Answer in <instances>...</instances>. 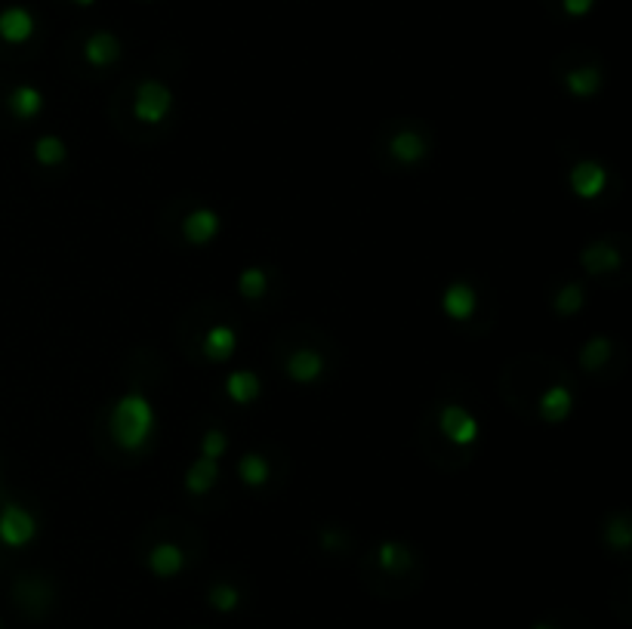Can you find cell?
<instances>
[{"mask_svg":"<svg viewBox=\"0 0 632 629\" xmlns=\"http://www.w3.org/2000/svg\"><path fill=\"white\" fill-rule=\"evenodd\" d=\"M154 432V407L143 395H124L114 404L111 413V435L118 441L120 451H139Z\"/></svg>","mask_w":632,"mask_h":629,"instance_id":"obj_1","label":"cell"},{"mask_svg":"<svg viewBox=\"0 0 632 629\" xmlns=\"http://www.w3.org/2000/svg\"><path fill=\"white\" fill-rule=\"evenodd\" d=\"M170 109H173L170 86L160 84V80H143V84H139L136 99H133V115H136V120L154 127L170 115Z\"/></svg>","mask_w":632,"mask_h":629,"instance_id":"obj_2","label":"cell"},{"mask_svg":"<svg viewBox=\"0 0 632 629\" xmlns=\"http://www.w3.org/2000/svg\"><path fill=\"white\" fill-rule=\"evenodd\" d=\"M37 534V521L29 510L16 503H6L0 510V543L10 546V550H22L35 540Z\"/></svg>","mask_w":632,"mask_h":629,"instance_id":"obj_3","label":"cell"},{"mask_svg":"<svg viewBox=\"0 0 632 629\" xmlns=\"http://www.w3.org/2000/svg\"><path fill=\"white\" fill-rule=\"evenodd\" d=\"M439 426L441 432H445V438L450 445H460V447H469L479 441V420L472 417V413L466 411V407L460 404H447L445 411H441L439 417Z\"/></svg>","mask_w":632,"mask_h":629,"instance_id":"obj_4","label":"cell"},{"mask_svg":"<svg viewBox=\"0 0 632 629\" xmlns=\"http://www.w3.org/2000/svg\"><path fill=\"white\" fill-rule=\"evenodd\" d=\"M608 185V170L598 160H580L570 170V192L583 200H595Z\"/></svg>","mask_w":632,"mask_h":629,"instance_id":"obj_5","label":"cell"},{"mask_svg":"<svg viewBox=\"0 0 632 629\" xmlns=\"http://www.w3.org/2000/svg\"><path fill=\"white\" fill-rule=\"evenodd\" d=\"M183 235L188 244H194V247L210 244V241L219 235V213L210 210V207H198V210H192L183 219Z\"/></svg>","mask_w":632,"mask_h":629,"instance_id":"obj_6","label":"cell"},{"mask_svg":"<svg viewBox=\"0 0 632 629\" xmlns=\"http://www.w3.org/2000/svg\"><path fill=\"white\" fill-rule=\"evenodd\" d=\"M475 306H479V297L466 281H454L441 297V309L454 321H469L475 314Z\"/></svg>","mask_w":632,"mask_h":629,"instance_id":"obj_7","label":"cell"},{"mask_svg":"<svg viewBox=\"0 0 632 629\" xmlns=\"http://www.w3.org/2000/svg\"><path fill=\"white\" fill-rule=\"evenodd\" d=\"M31 35H35V16L25 6H6L0 12V37L6 44H25Z\"/></svg>","mask_w":632,"mask_h":629,"instance_id":"obj_8","label":"cell"},{"mask_svg":"<svg viewBox=\"0 0 632 629\" xmlns=\"http://www.w3.org/2000/svg\"><path fill=\"white\" fill-rule=\"evenodd\" d=\"M84 59L96 69H105V65L118 62L120 59V40L111 35V31H96V35L86 37L84 44Z\"/></svg>","mask_w":632,"mask_h":629,"instance_id":"obj_9","label":"cell"},{"mask_svg":"<svg viewBox=\"0 0 632 629\" xmlns=\"http://www.w3.org/2000/svg\"><path fill=\"white\" fill-rule=\"evenodd\" d=\"M324 373V358L312 349H297L287 358V377L293 383H315Z\"/></svg>","mask_w":632,"mask_h":629,"instance_id":"obj_10","label":"cell"},{"mask_svg":"<svg viewBox=\"0 0 632 629\" xmlns=\"http://www.w3.org/2000/svg\"><path fill=\"white\" fill-rule=\"evenodd\" d=\"M583 265H587L589 275H604V272H617L623 265V257L617 247L604 244V241H598V244H589L587 250H583Z\"/></svg>","mask_w":632,"mask_h":629,"instance_id":"obj_11","label":"cell"},{"mask_svg":"<svg viewBox=\"0 0 632 629\" xmlns=\"http://www.w3.org/2000/svg\"><path fill=\"white\" fill-rule=\"evenodd\" d=\"M574 411V395H570L564 386H549L540 398V417L546 423H562V420L570 417Z\"/></svg>","mask_w":632,"mask_h":629,"instance_id":"obj_12","label":"cell"},{"mask_svg":"<svg viewBox=\"0 0 632 629\" xmlns=\"http://www.w3.org/2000/svg\"><path fill=\"white\" fill-rule=\"evenodd\" d=\"M149 568L158 577H176L185 568V555L176 543H158L149 552Z\"/></svg>","mask_w":632,"mask_h":629,"instance_id":"obj_13","label":"cell"},{"mask_svg":"<svg viewBox=\"0 0 632 629\" xmlns=\"http://www.w3.org/2000/svg\"><path fill=\"white\" fill-rule=\"evenodd\" d=\"M238 349V333L232 331L228 324H217L207 331L204 337V355L210 361H228Z\"/></svg>","mask_w":632,"mask_h":629,"instance_id":"obj_14","label":"cell"},{"mask_svg":"<svg viewBox=\"0 0 632 629\" xmlns=\"http://www.w3.org/2000/svg\"><path fill=\"white\" fill-rule=\"evenodd\" d=\"M217 478H219V463H217V460L201 457L198 463L188 466L185 487H188V494H192V497H204V494L210 491L213 485H217Z\"/></svg>","mask_w":632,"mask_h":629,"instance_id":"obj_15","label":"cell"},{"mask_svg":"<svg viewBox=\"0 0 632 629\" xmlns=\"http://www.w3.org/2000/svg\"><path fill=\"white\" fill-rule=\"evenodd\" d=\"M389 151H392V158L401 160V164H416V160L426 158V139H423L416 130H401L392 136Z\"/></svg>","mask_w":632,"mask_h":629,"instance_id":"obj_16","label":"cell"},{"mask_svg":"<svg viewBox=\"0 0 632 629\" xmlns=\"http://www.w3.org/2000/svg\"><path fill=\"white\" fill-rule=\"evenodd\" d=\"M259 377L253 371H234L228 373L226 380V395L234 401V404H250V401L259 398Z\"/></svg>","mask_w":632,"mask_h":629,"instance_id":"obj_17","label":"cell"},{"mask_svg":"<svg viewBox=\"0 0 632 629\" xmlns=\"http://www.w3.org/2000/svg\"><path fill=\"white\" fill-rule=\"evenodd\" d=\"M564 86H568L570 96L589 99V96H595L598 86H602V71H598L595 65H583V69H574V71H568V78H564Z\"/></svg>","mask_w":632,"mask_h":629,"instance_id":"obj_18","label":"cell"},{"mask_svg":"<svg viewBox=\"0 0 632 629\" xmlns=\"http://www.w3.org/2000/svg\"><path fill=\"white\" fill-rule=\"evenodd\" d=\"M40 109H44V96H40L37 86H16V90L10 93V111L16 118L22 120H31L35 115H40Z\"/></svg>","mask_w":632,"mask_h":629,"instance_id":"obj_19","label":"cell"},{"mask_svg":"<svg viewBox=\"0 0 632 629\" xmlns=\"http://www.w3.org/2000/svg\"><path fill=\"white\" fill-rule=\"evenodd\" d=\"M238 475L244 485L262 487L268 481V475H272V466H268V460L262 457V453H244V457L238 460Z\"/></svg>","mask_w":632,"mask_h":629,"instance_id":"obj_20","label":"cell"},{"mask_svg":"<svg viewBox=\"0 0 632 629\" xmlns=\"http://www.w3.org/2000/svg\"><path fill=\"white\" fill-rule=\"evenodd\" d=\"M611 352H614V346H611L608 337H593L587 346L580 349V364L587 367V371H598V367L608 364Z\"/></svg>","mask_w":632,"mask_h":629,"instance_id":"obj_21","label":"cell"},{"mask_svg":"<svg viewBox=\"0 0 632 629\" xmlns=\"http://www.w3.org/2000/svg\"><path fill=\"white\" fill-rule=\"evenodd\" d=\"M376 561H380L382 571L401 574V571H407L410 568V552L401 543H380V550H376Z\"/></svg>","mask_w":632,"mask_h":629,"instance_id":"obj_22","label":"cell"},{"mask_svg":"<svg viewBox=\"0 0 632 629\" xmlns=\"http://www.w3.org/2000/svg\"><path fill=\"white\" fill-rule=\"evenodd\" d=\"M583 303H587V293H583V287L577 284V281H570V284H564L562 290L555 293L553 306L558 314H564V318H570V314H577L583 309Z\"/></svg>","mask_w":632,"mask_h":629,"instance_id":"obj_23","label":"cell"},{"mask_svg":"<svg viewBox=\"0 0 632 629\" xmlns=\"http://www.w3.org/2000/svg\"><path fill=\"white\" fill-rule=\"evenodd\" d=\"M35 158L44 167H59L69 158V151H65V143L59 136H40L35 143Z\"/></svg>","mask_w":632,"mask_h":629,"instance_id":"obj_24","label":"cell"},{"mask_svg":"<svg viewBox=\"0 0 632 629\" xmlns=\"http://www.w3.org/2000/svg\"><path fill=\"white\" fill-rule=\"evenodd\" d=\"M238 290H241V297L244 299H259L262 293L268 290V275L262 269H257V265H250V269L241 272Z\"/></svg>","mask_w":632,"mask_h":629,"instance_id":"obj_25","label":"cell"},{"mask_svg":"<svg viewBox=\"0 0 632 629\" xmlns=\"http://www.w3.org/2000/svg\"><path fill=\"white\" fill-rule=\"evenodd\" d=\"M207 599H210V605L217 608V611H223V614H232L234 608L241 605V592L234 590V586H228V584H217Z\"/></svg>","mask_w":632,"mask_h":629,"instance_id":"obj_26","label":"cell"},{"mask_svg":"<svg viewBox=\"0 0 632 629\" xmlns=\"http://www.w3.org/2000/svg\"><path fill=\"white\" fill-rule=\"evenodd\" d=\"M226 447H228V438H226V432H219V429H210L204 435V441H201V457H207V460H217L219 463V457L226 453Z\"/></svg>","mask_w":632,"mask_h":629,"instance_id":"obj_27","label":"cell"},{"mask_svg":"<svg viewBox=\"0 0 632 629\" xmlns=\"http://www.w3.org/2000/svg\"><path fill=\"white\" fill-rule=\"evenodd\" d=\"M608 543L614 546V550H629V543H632V531H629V521L623 519H614L608 525Z\"/></svg>","mask_w":632,"mask_h":629,"instance_id":"obj_28","label":"cell"},{"mask_svg":"<svg viewBox=\"0 0 632 629\" xmlns=\"http://www.w3.org/2000/svg\"><path fill=\"white\" fill-rule=\"evenodd\" d=\"M562 6H564V12H568V16H587L589 10H593L595 6V0H562Z\"/></svg>","mask_w":632,"mask_h":629,"instance_id":"obj_29","label":"cell"},{"mask_svg":"<svg viewBox=\"0 0 632 629\" xmlns=\"http://www.w3.org/2000/svg\"><path fill=\"white\" fill-rule=\"evenodd\" d=\"M75 4H78V6H93L96 0H75Z\"/></svg>","mask_w":632,"mask_h":629,"instance_id":"obj_30","label":"cell"},{"mask_svg":"<svg viewBox=\"0 0 632 629\" xmlns=\"http://www.w3.org/2000/svg\"><path fill=\"white\" fill-rule=\"evenodd\" d=\"M534 629H555V626H549V624H537Z\"/></svg>","mask_w":632,"mask_h":629,"instance_id":"obj_31","label":"cell"}]
</instances>
